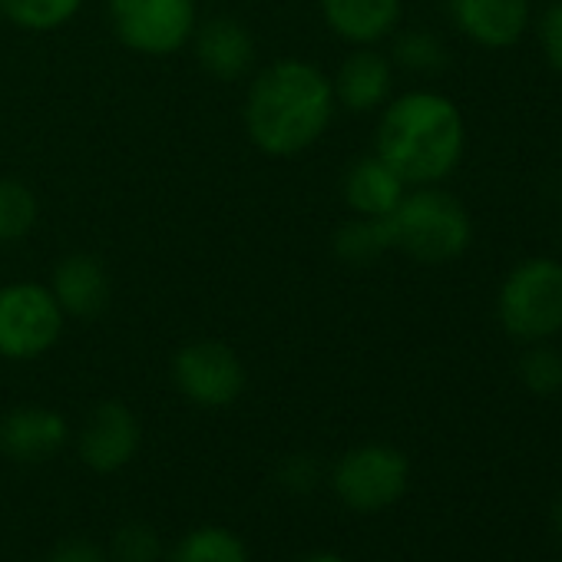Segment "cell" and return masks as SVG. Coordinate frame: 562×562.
Returning <instances> with one entry per match:
<instances>
[{"label":"cell","mask_w":562,"mask_h":562,"mask_svg":"<svg viewBox=\"0 0 562 562\" xmlns=\"http://www.w3.org/2000/svg\"><path fill=\"white\" fill-rule=\"evenodd\" d=\"M335 106V87L315 64L274 60L248 87L245 130L265 156H295L328 133Z\"/></svg>","instance_id":"obj_1"},{"label":"cell","mask_w":562,"mask_h":562,"mask_svg":"<svg viewBox=\"0 0 562 562\" xmlns=\"http://www.w3.org/2000/svg\"><path fill=\"white\" fill-rule=\"evenodd\" d=\"M467 126L457 103L434 90H414L387 103L374 153L407 182L437 186L463 159Z\"/></svg>","instance_id":"obj_2"},{"label":"cell","mask_w":562,"mask_h":562,"mask_svg":"<svg viewBox=\"0 0 562 562\" xmlns=\"http://www.w3.org/2000/svg\"><path fill=\"white\" fill-rule=\"evenodd\" d=\"M391 248H401L414 261L443 265L460 258L470 248L473 225L467 209L443 189L420 186L404 192L397 209L384 215Z\"/></svg>","instance_id":"obj_3"},{"label":"cell","mask_w":562,"mask_h":562,"mask_svg":"<svg viewBox=\"0 0 562 562\" xmlns=\"http://www.w3.org/2000/svg\"><path fill=\"white\" fill-rule=\"evenodd\" d=\"M499 322L509 338L539 345L562 331V261L526 258L519 261L496 299Z\"/></svg>","instance_id":"obj_4"},{"label":"cell","mask_w":562,"mask_h":562,"mask_svg":"<svg viewBox=\"0 0 562 562\" xmlns=\"http://www.w3.org/2000/svg\"><path fill=\"white\" fill-rule=\"evenodd\" d=\"M64 308L50 285L37 281H11L0 285V358L34 361L57 348L64 335Z\"/></svg>","instance_id":"obj_5"},{"label":"cell","mask_w":562,"mask_h":562,"mask_svg":"<svg viewBox=\"0 0 562 562\" xmlns=\"http://www.w3.org/2000/svg\"><path fill=\"white\" fill-rule=\"evenodd\" d=\"M411 483V463L397 447L387 443H361L348 450L335 470L331 486L338 499L358 513H378L394 506Z\"/></svg>","instance_id":"obj_6"},{"label":"cell","mask_w":562,"mask_h":562,"mask_svg":"<svg viewBox=\"0 0 562 562\" xmlns=\"http://www.w3.org/2000/svg\"><path fill=\"white\" fill-rule=\"evenodd\" d=\"M110 24L130 50L169 57L195 34V0H110Z\"/></svg>","instance_id":"obj_7"},{"label":"cell","mask_w":562,"mask_h":562,"mask_svg":"<svg viewBox=\"0 0 562 562\" xmlns=\"http://www.w3.org/2000/svg\"><path fill=\"white\" fill-rule=\"evenodd\" d=\"M172 381L189 404L218 411L241 397L248 374H245L241 358L228 345L205 338L176 351Z\"/></svg>","instance_id":"obj_8"},{"label":"cell","mask_w":562,"mask_h":562,"mask_svg":"<svg viewBox=\"0 0 562 562\" xmlns=\"http://www.w3.org/2000/svg\"><path fill=\"white\" fill-rule=\"evenodd\" d=\"M143 427L123 401H100L77 440L80 460L93 473H120L139 453Z\"/></svg>","instance_id":"obj_9"},{"label":"cell","mask_w":562,"mask_h":562,"mask_svg":"<svg viewBox=\"0 0 562 562\" xmlns=\"http://www.w3.org/2000/svg\"><path fill=\"white\" fill-rule=\"evenodd\" d=\"M447 11L457 31L486 50L519 44L529 27V0H447Z\"/></svg>","instance_id":"obj_10"},{"label":"cell","mask_w":562,"mask_h":562,"mask_svg":"<svg viewBox=\"0 0 562 562\" xmlns=\"http://www.w3.org/2000/svg\"><path fill=\"white\" fill-rule=\"evenodd\" d=\"M70 440V424L50 407H18L0 420V450L18 463H44Z\"/></svg>","instance_id":"obj_11"},{"label":"cell","mask_w":562,"mask_h":562,"mask_svg":"<svg viewBox=\"0 0 562 562\" xmlns=\"http://www.w3.org/2000/svg\"><path fill=\"white\" fill-rule=\"evenodd\" d=\"M50 292L64 315L70 318H97L110 305V274L106 265L97 255L77 251L57 261L54 278H50Z\"/></svg>","instance_id":"obj_12"},{"label":"cell","mask_w":562,"mask_h":562,"mask_svg":"<svg viewBox=\"0 0 562 562\" xmlns=\"http://www.w3.org/2000/svg\"><path fill=\"white\" fill-rule=\"evenodd\" d=\"M199 67L215 80H238L255 64V41L245 24L232 18H212L192 34Z\"/></svg>","instance_id":"obj_13"},{"label":"cell","mask_w":562,"mask_h":562,"mask_svg":"<svg viewBox=\"0 0 562 562\" xmlns=\"http://www.w3.org/2000/svg\"><path fill=\"white\" fill-rule=\"evenodd\" d=\"M331 87H335L338 106H345L348 113L381 110L391 97V87H394L391 60L371 47H358L355 54H348V60L341 64Z\"/></svg>","instance_id":"obj_14"},{"label":"cell","mask_w":562,"mask_h":562,"mask_svg":"<svg viewBox=\"0 0 562 562\" xmlns=\"http://www.w3.org/2000/svg\"><path fill=\"white\" fill-rule=\"evenodd\" d=\"M328 27L358 47L391 37L401 24V0H322Z\"/></svg>","instance_id":"obj_15"},{"label":"cell","mask_w":562,"mask_h":562,"mask_svg":"<svg viewBox=\"0 0 562 562\" xmlns=\"http://www.w3.org/2000/svg\"><path fill=\"white\" fill-rule=\"evenodd\" d=\"M404 179L374 153V156H361L348 166L345 172V202L351 205V212L368 215V218H384L397 209V202L404 199Z\"/></svg>","instance_id":"obj_16"},{"label":"cell","mask_w":562,"mask_h":562,"mask_svg":"<svg viewBox=\"0 0 562 562\" xmlns=\"http://www.w3.org/2000/svg\"><path fill=\"white\" fill-rule=\"evenodd\" d=\"M172 562H248V546L225 526H199L176 542Z\"/></svg>","instance_id":"obj_17"},{"label":"cell","mask_w":562,"mask_h":562,"mask_svg":"<svg viewBox=\"0 0 562 562\" xmlns=\"http://www.w3.org/2000/svg\"><path fill=\"white\" fill-rule=\"evenodd\" d=\"M335 255L345 265H371L374 258H381L391 248V235H387V222L384 218H368L358 215L351 222H345L335 232Z\"/></svg>","instance_id":"obj_18"},{"label":"cell","mask_w":562,"mask_h":562,"mask_svg":"<svg viewBox=\"0 0 562 562\" xmlns=\"http://www.w3.org/2000/svg\"><path fill=\"white\" fill-rule=\"evenodd\" d=\"M83 0H0V14H4L14 27L47 34L64 27L77 18Z\"/></svg>","instance_id":"obj_19"},{"label":"cell","mask_w":562,"mask_h":562,"mask_svg":"<svg viewBox=\"0 0 562 562\" xmlns=\"http://www.w3.org/2000/svg\"><path fill=\"white\" fill-rule=\"evenodd\" d=\"M41 205L27 182L0 179V241H21L37 225Z\"/></svg>","instance_id":"obj_20"},{"label":"cell","mask_w":562,"mask_h":562,"mask_svg":"<svg viewBox=\"0 0 562 562\" xmlns=\"http://www.w3.org/2000/svg\"><path fill=\"white\" fill-rule=\"evenodd\" d=\"M394 60L411 74H440L447 70V47L430 31H407L394 41Z\"/></svg>","instance_id":"obj_21"},{"label":"cell","mask_w":562,"mask_h":562,"mask_svg":"<svg viewBox=\"0 0 562 562\" xmlns=\"http://www.w3.org/2000/svg\"><path fill=\"white\" fill-rule=\"evenodd\" d=\"M519 381L539 397L559 394L562 391V355L539 341L536 348H529L519 358Z\"/></svg>","instance_id":"obj_22"},{"label":"cell","mask_w":562,"mask_h":562,"mask_svg":"<svg viewBox=\"0 0 562 562\" xmlns=\"http://www.w3.org/2000/svg\"><path fill=\"white\" fill-rule=\"evenodd\" d=\"M162 542L153 526L146 522H126L113 539V559L116 562H159Z\"/></svg>","instance_id":"obj_23"},{"label":"cell","mask_w":562,"mask_h":562,"mask_svg":"<svg viewBox=\"0 0 562 562\" xmlns=\"http://www.w3.org/2000/svg\"><path fill=\"white\" fill-rule=\"evenodd\" d=\"M539 44H542L549 67L555 74H562V0L549 4L546 14L539 18Z\"/></svg>","instance_id":"obj_24"},{"label":"cell","mask_w":562,"mask_h":562,"mask_svg":"<svg viewBox=\"0 0 562 562\" xmlns=\"http://www.w3.org/2000/svg\"><path fill=\"white\" fill-rule=\"evenodd\" d=\"M281 483H285L292 493H312L315 483H318V463L305 453L299 457H289L285 463H281Z\"/></svg>","instance_id":"obj_25"},{"label":"cell","mask_w":562,"mask_h":562,"mask_svg":"<svg viewBox=\"0 0 562 562\" xmlns=\"http://www.w3.org/2000/svg\"><path fill=\"white\" fill-rule=\"evenodd\" d=\"M47 562H106V552L93 539L77 536V539H64L60 546H54Z\"/></svg>","instance_id":"obj_26"},{"label":"cell","mask_w":562,"mask_h":562,"mask_svg":"<svg viewBox=\"0 0 562 562\" xmlns=\"http://www.w3.org/2000/svg\"><path fill=\"white\" fill-rule=\"evenodd\" d=\"M552 529H555V536L562 539V496H559L555 506H552Z\"/></svg>","instance_id":"obj_27"},{"label":"cell","mask_w":562,"mask_h":562,"mask_svg":"<svg viewBox=\"0 0 562 562\" xmlns=\"http://www.w3.org/2000/svg\"><path fill=\"white\" fill-rule=\"evenodd\" d=\"M302 562H348V559H341V555H335V552H315V555H308V559H302Z\"/></svg>","instance_id":"obj_28"},{"label":"cell","mask_w":562,"mask_h":562,"mask_svg":"<svg viewBox=\"0 0 562 562\" xmlns=\"http://www.w3.org/2000/svg\"><path fill=\"white\" fill-rule=\"evenodd\" d=\"M559 241H562V232H559Z\"/></svg>","instance_id":"obj_29"}]
</instances>
